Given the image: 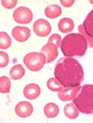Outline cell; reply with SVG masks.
<instances>
[{
    "label": "cell",
    "instance_id": "20",
    "mask_svg": "<svg viewBox=\"0 0 93 123\" xmlns=\"http://www.w3.org/2000/svg\"><path fill=\"white\" fill-rule=\"evenodd\" d=\"M11 44H12L11 38L7 33L5 32L0 33V48L3 49H7L11 47Z\"/></svg>",
    "mask_w": 93,
    "mask_h": 123
},
{
    "label": "cell",
    "instance_id": "24",
    "mask_svg": "<svg viewBox=\"0 0 93 123\" xmlns=\"http://www.w3.org/2000/svg\"><path fill=\"white\" fill-rule=\"evenodd\" d=\"M2 5L5 7V8H7V9H12V8H14L16 5H17V3H18V1L17 0H2Z\"/></svg>",
    "mask_w": 93,
    "mask_h": 123
},
{
    "label": "cell",
    "instance_id": "9",
    "mask_svg": "<svg viewBox=\"0 0 93 123\" xmlns=\"http://www.w3.org/2000/svg\"><path fill=\"white\" fill-rule=\"evenodd\" d=\"M41 53H43L46 56L47 63H50V62H52V61H54V59L57 57V55H58V49H57L56 46L48 43V44H46L42 48Z\"/></svg>",
    "mask_w": 93,
    "mask_h": 123
},
{
    "label": "cell",
    "instance_id": "4",
    "mask_svg": "<svg viewBox=\"0 0 93 123\" xmlns=\"http://www.w3.org/2000/svg\"><path fill=\"white\" fill-rule=\"evenodd\" d=\"M23 63L30 71L37 72L44 67V65L47 63V59L46 56L41 52H30L24 56Z\"/></svg>",
    "mask_w": 93,
    "mask_h": 123
},
{
    "label": "cell",
    "instance_id": "10",
    "mask_svg": "<svg viewBox=\"0 0 93 123\" xmlns=\"http://www.w3.org/2000/svg\"><path fill=\"white\" fill-rule=\"evenodd\" d=\"M13 37L19 42H25L30 37V30L25 26H17L12 31Z\"/></svg>",
    "mask_w": 93,
    "mask_h": 123
},
{
    "label": "cell",
    "instance_id": "11",
    "mask_svg": "<svg viewBox=\"0 0 93 123\" xmlns=\"http://www.w3.org/2000/svg\"><path fill=\"white\" fill-rule=\"evenodd\" d=\"M40 94H41V88L36 83L27 84L23 89V95L29 100H34L38 98Z\"/></svg>",
    "mask_w": 93,
    "mask_h": 123
},
{
    "label": "cell",
    "instance_id": "16",
    "mask_svg": "<svg viewBox=\"0 0 93 123\" xmlns=\"http://www.w3.org/2000/svg\"><path fill=\"white\" fill-rule=\"evenodd\" d=\"M61 13H62V10L58 5H49L45 10V14L49 18H58L61 15Z\"/></svg>",
    "mask_w": 93,
    "mask_h": 123
},
{
    "label": "cell",
    "instance_id": "21",
    "mask_svg": "<svg viewBox=\"0 0 93 123\" xmlns=\"http://www.w3.org/2000/svg\"><path fill=\"white\" fill-rule=\"evenodd\" d=\"M79 31H80V34H81V35L85 38V40H86L87 44L89 45V47H91V48L93 49V38L89 37V36L86 34L85 30H84V27H83V24H81V25L79 26Z\"/></svg>",
    "mask_w": 93,
    "mask_h": 123
},
{
    "label": "cell",
    "instance_id": "22",
    "mask_svg": "<svg viewBox=\"0 0 93 123\" xmlns=\"http://www.w3.org/2000/svg\"><path fill=\"white\" fill-rule=\"evenodd\" d=\"M48 43L52 44V45H54V46H56V47L58 48V47H60V46H61L62 38H61V37H60V35H58V34H53V35H51V36L50 37V39H49V42H48Z\"/></svg>",
    "mask_w": 93,
    "mask_h": 123
},
{
    "label": "cell",
    "instance_id": "3",
    "mask_svg": "<svg viewBox=\"0 0 93 123\" xmlns=\"http://www.w3.org/2000/svg\"><path fill=\"white\" fill-rule=\"evenodd\" d=\"M74 103L81 112L84 114H93V84H85L81 86Z\"/></svg>",
    "mask_w": 93,
    "mask_h": 123
},
{
    "label": "cell",
    "instance_id": "1",
    "mask_svg": "<svg viewBox=\"0 0 93 123\" xmlns=\"http://www.w3.org/2000/svg\"><path fill=\"white\" fill-rule=\"evenodd\" d=\"M83 69L79 61L73 57L61 58L55 65L54 77L64 87H76L83 80Z\"/></svg>",
    "mask_w": 93,
    "mask_h": 123
},
{
    "label": "cell",
    "instance_id": "25",
    "mask_svg": "<svg viewBox=\"0 0 93 123\" xmlns=\"http://www.w3.org/2000/svg\"><path fill=\"white\" fill-rule=\"evenodd\" d=\"M60 3L65 7H71L75 3V1L74 0H60Z\"/></svg>",
    "mask_w": 93,
    "mask_h": 123
},
{
    "label": "cell",
    "instance_id": "19",
    "mask_svg": "<svg viewBox=\"0 0 93 123\" xmlns=\"http://www.w3.org/2000/svg\"><path fill=\"white\" fill-rule=\"evenodd\" d=\"M11 89V80L9 78L3 76L0 78V92L1 93H9Z\"/></svg>",
    "mask_w": 93,
    "mask_h": 123
},
{
    "label": "cell",
    "instance_id": "17",
    "mask_svg": "<svg viewBox=\"0 0 93 123\" xmlns=\"http://www.w3.org/2000/svg\"><path fill=\"white\" fill-rule=\"evenodd\" d=\"M24 75H25V70L20 64L13 66L12 69L10 70V78L15 80L23 78Z\"/></svg>",
    "mask_w": 93,
    "mask_h": 123
},
{
    "label": "cell",
    "instance_id": "18",
    "mask_svg": "<svg viewBox=\"0 0 93 123\" xmlns=\"http://www.w3.org/2000/svg\"><path fill=\"white\" fill-rule=\"evenodd\" d=\"M47 86L49 89H50L51 91H60L64 88V86L62 85V83L54 77V78H50L48 82H47Z\"/></svg>",
    "mask_w": 93,
    "mask_h": 123
},
{
    "label": "cell",
    "instance_id": "5",
    "mask_svg": "<svg viewBox=\"0 0 93 123\" xmlns=\"http://www.w3.org/2000/svg\"><path fill=\"white\" fill-rule=\"evenodd\" d=\"M13 17H14V19L16 20V22L21 23V24L30 23L31 20L33 19V14L31 12V10L27 7L17 8L13 14Z\"/></svg>",
    "mask_w": 93,
    "mask_h": 123
},
{
    "label": "cell",
    "instance_id": "6",
    "mask_svg": "<svg viewBox=\"0 0 93 123\" xmlns=\"http://www.w3.org/2000/svg\"><path fill=\"white\" fill-rule=\"evenodd\" d=\"M81 85L76 86V87H64L62 90L59 91L58 98L61 101H65V102L74 101L78 97L81 91Z\"/></svg>",
    "mask_w": 93,
    "mask_h": 123
},
{
    "label": "cell",
    "instance_id": "23",
    "mask_svg": "<svg viewBox=\"0 0 93 123\" xmlns=\"http://www.w3.org/2000/svg\"><path fill=\"white\" fill-rule=\"evenodd\" d=\"M9 63V56L7 53H5L4 51L0 52V67L4 68L8 65Z\"/></svg>",
    "mask_w": 93,
    "mask_h": 123
},
{
    "label": "cell",
    "instance_id": "7",
    "mask_svg": "<svg viewBox=\"0 0 93 123\" xmlns=\"http://www.w3.org/2000/svg\"><path fill=\"white\" fill-rule=\"evenodd\" d=\"M33 30L37 36L39 37H46L47 35H49L51 31V26L50 24L49 21H47L46 19L40 18L38 20H36L33 24Z\"/></svg>",
    "mask_w": 93,
    "mask_h": 123
},
{
    "label": "cell",
    "instance_id": "13",
    "mask_svg": "<svg viewBox=\"0 0 93 123\" xmlns=\"http://www.w3.org/2000/svg\"><path fill=\"white\" fill-rule=\"evenodd\" d=\"M44 112L47 117L49 118H54L59 113V108L54 103H48L44 108Z\"/></svg>",
    "mask_w": 93,
    "mask_h": 123
},
{
    "label": "cell",
    "instance_id": "15",
    "mask_svg": "<svg viewBox=\"0 0 93 123\" xmlns=\"http://www.w3.org/2000/svg\"><path fill=\"white\" fill-rule=\"evenodd\" d=\"M83 27L86 34L93 38V10L86 16L84 21H83Z\"/></svg>",
    "mask_w": 93,
    "mask_h": 123
},
{
    "label": "cell",
    "instance_id": "8",
    "mask_svg": "<svg viewBox=\"0 0 93 123\" xmlns=\"http://www.w3.org/2000/svg\"><path fill=\"white\" fill-rule=\"evenodd\" d=\"M15 111L18 114V116L19 117H28L32 114L33 112V106L31 105V103L29 102H19L16 108H15Z\"/></svg>",
    "mask_w": 93,
    "mask_h": 123
},
{
    "label": "cell",
    "instance_id": "14",
    "mask_svg": "<svg viewBox=\"0 0 93 123\" xmlns=\"http://www.w3.org/2000/svg\"><path fill=\"white\" fill-rule=\"evenodd\" d=\"M79 109L78 107L76 106L75 103H70V104H67L65 107H64V113L65 115L70 118V119H75L79 116Z\"/></svg>",
    "mask_w": 93,
    "mask_h": 123
},
{
    "label": "cell",
    "instance_id": "2",
    "mask_svg": "<svg viewBox=\"0 0 93 123\" xmlns=\"http://www.w3.org/2000/svg\"><path fill=\"white\" fill-rule=\"evenodd\" d=\"M88 44L85 38L80 33H70L62 39L61 51L66 57H81L87 50Z\"/></svg>",
    "mask_w": 93,
    "mask_h": 123
},
{
    "label": "cell",
    "instance_id": "26",
    "mask_svg": "<svg viewBox=\"0 0 93 123\" xmlns=\"http://www.w3.org/2000/svg\"><path fill=\"white\" fill-rule=\"evenodd\" d=\"M89 2H90L91 4H93V0H90V1H89Z\"/></svg>",
    "mask_w": 93,
    "mask_h": 123
},
{
    "label": "cell",
    "instance_id": "12",
    "mask_svg": "<svg viewBox=\"0 0 93 123\" xmlns=\"http://www.w3.org/2000/svg\"><path fill=\"white\" fill-rule=\"evenodd\" d=\"M74 26L75 24H74L73 19L69 18H64L60 19L58 22V28L62 33H70L71 31H73Z\"/></svg>",
    "mask_w": 93,
    "mask_h": 123
}]
</instances>
